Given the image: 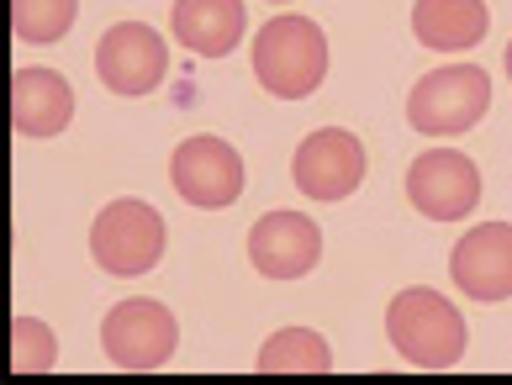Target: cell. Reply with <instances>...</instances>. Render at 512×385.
I'll return each mask as SVG.
<instances>
[{
    "mask_svg": "<svg viewBox=\"0 0 512 385\" xmlns=\"http://www.w3.org/2000/svg\"><path fill=\"white\" fill-rule=\"evenodd\" d=\"M254 370L259 375H328L333 349L322 333H312V327H280V333H270L259 343Z\"/></svg>",
    "mask_w": 512,
    "mask_h": 385,
    "instance_id": "15",
    "label": "cell"
},
{
    "mask_svg": "<svg viewBox=\"0 0 512 385\" xmlns=\"http://www.w3.org/2000/svg\"><path fill=\"white\" fill-rule=\"evenodd\" d=\"M169 32L196 59H227L249 32V6L243 0H175L169 6Z\"/></svg>",
    "mask_w": 512,
    "mask_h": 385,
    "instance_id": "13",
    "label": "cell"
},
{
    "mask_svg": "<svg viewBox=\"0 0 512 385\" xmlns=\"http://www.w3.org/2000/svg\"><path fill=\"white\" fill-rule=\"evenodd\" d=\"M169 243V227L159 217V206H148L138 196H117L96 211L90 222V259L117 280H138L148 269H159Z\"/></svg>",
    "mask_w": 512,
    "mask_h": 385,
    "instance_id": "4",
    "label": "cell"
},
{
    "mask_svg": "<svg viewBox=\"0 0 512 385\" xmlns=\"http://www.w3.org/2000/svg\"><path fill=\"white\" fill-rule=\"evenodd\" d=\"M449 280L470 301H512V222L465 227L449 254Z\"/></svg>",
    "mask_w": 512,
    "mask_h": 385,
    "instance_id": "11",
    "label": "cell"
},
{
    "mask_svg": "<svg viewBox=\"0 0 512 385\" xmlns=\"http://www.w3.org/2000/svg\"><path fill=\"white\" fill-rule=\"evenodd\" d=\"M101 349L127 375L164 370V364L175 359V349H180V322L154 296H127V301H117L101 317Z\"/></svg>",
    "mask_w": 512,
    "mask_h": 385,
    "instance_id": "5",
    "label": "cell"
},
{
    "mask_svg": "<svg viewBox=\"0 0 512 385\" xmlns=\"http://www.w3.org/2000/svg\"><path fill=\"white\" fill-rule=\"evenodd\" d=\"M74 16H80V0H11V27L32 48H48L59 37H69Z\"/></svg>",
    "mask_w": 512,
    "mask_h": 385,
    "instance_id": "16",
    "label": "cell"
},
{
    "mask_svg": "<svg viewBox=\"0 0 512 385\" xmlns=\"http://www.w3.org/2000/svg\"><path fill=\"white\" fill-rule=\"evenodd\" d=\"M275 6H291V0H275Z\"/></svg>",
    "mask_w": 512,
    "mask_h": 385,
    "instance_id": "19",
    "label": "cell"
},
{
    "mask_svg": "<svg viewBox=\"0 0 512 385\" xmlns=\"http://www.w3.org/2000/svg\"><path fill=\"white\" fill-rule=\"evenodd\" d=\"M386 338L412 370H454L470 349V327L460 306L433 285H407L386 306Z\"/></svg>",
    "mask_w": 512,
    "mask_h": 385,
    "instance_id": "1",
    "label": "cell"
},
{
    "mask_svg": "<svg viewBox=\"0 0 512 385\" xmlns=\"http://www.w3.org/2000/svg\"><path fill=\"white\" fill-rule=\"evenodd\" d=\"M491 32L486 0H417L412 6V37L428 53H470Z\"/></svg>",
    "mask_w": 512,
    "mask_h": 385,
    "instance_id": "14",
    "label": "cell"
},
{
    "mask_svg": "<svg viewBox=\"0 0 512 385\" xmlns=\"http://www.w3.org/2000/svg\"><path fill=\"white\" fill-rule=\"evenodd\" d=\"M96 74L111 95L143 101L169 80V43L148 22H117L96 43Z\"/></svg>",
    "mask_w": 512,
    "mask_h": 385,
    "instance_id": "9",
    "label": "cell"
},
{
    "mask_svg": "<svg viewBox=\"0 0 512 385\" xmlns=\"http://www.w3.org/2000/svg\"><path fill=\"white\" fill-rule=\"evenodd\" d=\"M69 122H74V85L64 80V74L43 69V64L16 69V80H11V127L32 143H43V138H59Z\"/></svg>",
    "mask_w": 512,
    "mask_h": 385,
    "instance_id": "12",
    "label": "cell"
},
{
    "mask_svg": "<svg viewBox=\"0 0 512 385\" xmlns=\"http://www.w3.org/2000/svg\"><path fill=\"white\" fill-rule=\"evenodd\" d=\"M481 169L460 148H428L407 169V201L428 222H470L481 206Z\"/></svg>",
    "mask_w": 512,
    "mask_h": 385,
    "instance_id": "8",
    "label": "cell"
},
{
    "mask_svg": "<svg viewBox=\"0 0 512 385\" xmlns=\"http://www.w3.org/2000/svg\"><path fill=\"white\" fill-rule=\"evenodd\" d=\"M502 64H507V80H512V43H507V59Z\"/></svg>",
    "mask_w": 512,
    "mask_h": 385,
    "instance_id": "18",
    "label": "cell"
},
{
    "mask_svg": "<svg viewBox=\"0 0 512 385\" xmlns=\"http://www.w3.org/2000/svg\"><path fill=\"white\" fill-rule=\"evenodd\" d=\"M491 111V74L481 64H444L428 69L407 95V127L423 138H465Z\"/></svg>",
    "mask_w": 512,
    "mask_h": 385,
    "instance_id": "3",
    "label": "cell"
},
{
    "mask_svg": "<svg viewBox=\"0 0 512 385\" xmlns=\"http://www.w3.org/2000/svg\"><path fill=\"white\" fill-rule=\"evenodd\" d=\"M254 80L270 101H307L328 80V32L312 16H270L254 32Z\"/></svg>",
    "mask_w": 512,
    "mask_h": 385,
    "instance_id": "2",
    "label": "cell"
},
{
    "mask_svg": "<svg viewBox=\"0 0 512 385\" xmlns=\"http://www.w3.org/2000/svg\"><path fill=\"white\" fill-rule=\"evenodd\" d=\"M322 259V227L307 211H264L249 227V264L264 280H301Z\"/></svg>",
    "mask_w": 512,
    "mask_h": 385,
    "instance_id": "10",
    "label": "cell"
},
{
    "mask_svg": "<svg viewBox=\"0 0 512 385\" xmlns=\"http://www.w3.org/2000/svg\"><path fill=\"white\" fill-rule=\"evenodd\" d=\"M243 153L217 138V132H201V138H185L169 153V185L175 196L196 211H227L243 196Z\"/></svg>",
    "mask_w": 512,
    "mask_h": 385,
    "instance_id": "7",
    "label": "cell"
},
{
    "mask_svg": "<svg viewBox=\"0 0 512 385\" xmlns=\"http://www.w3.org/2000/svg\"><path fill=\"white\" fill-rule=\"evenodd\" d=\"M59 364V338L43 317H16L11 322V370L16 375H48Z\"/></svg>",
    "mask_w": 512,
    "mask_h": 385,
    "instance_id": "17",
    "label": "cell"
},
{
    "mask_svg": "<svg viewBox=\"0 0 512 385\" xmlns=\"http://www.w3.org/2000/svg\"><path fill=\"white\" fill-rule=\"evenodd\" d=\"M365 175H370V153L349 127H317L291 153V185L322 206L349 201L365 185Z\"/></svg>",
    "mask_w": 512,
    "mask_h": 385,
    "instance_id": "6",
    "label": "cell"
}]
</instances>
